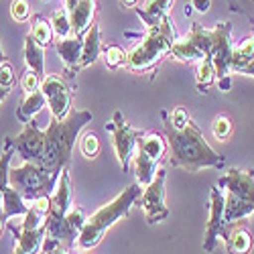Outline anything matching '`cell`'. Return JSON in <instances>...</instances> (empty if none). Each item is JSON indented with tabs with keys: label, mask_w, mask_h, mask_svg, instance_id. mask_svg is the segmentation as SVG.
Masks as SVG:
<instances>
[{
	"label": "cell",
	"mask_w": 254,
	"mask_h": 254,
	"mask_svg": "<svg viewBox=\"0 0 254 254\" xmlns=\"http://www.w3.org/2000/svg\"><path fill=\"white\" fill-rule=\"evenodd\" d=\"M55 49L63 61L67 77H75L81 69V51H83V37H67V39H57Z\"/></svg>",
	"instance_id": "9a60e30c"
},
{
	"label": "cell",
	"mask_w": 254,
	"mask_h": 254,
	"mask_svg": "<svg viewBox=\"0 0 254 254\" xmlns=\"http://www.w3.org/2000/svg\"><path fill=\"white\" fill-rule=\"evenodd\" d=\"M169 118H171V124L175 126L177 130H183L185 126L189 124V120H191V118H189V114H187V110H185V108H175L171 114H169Z\"/></svg>",
	"instance_id": "e575fe53"
},
{
	"label": "cell",
	"mask_w": 254,
	"mask_h": 254,
	"mask_svg": "<svg viewBox=\"0 0 254 254\" xmlns=\"http://www.w3.org/2000/svg\"><path fill=\"white\" fill-rule=\"evenodd\" d=\"M2 195H4V197H2V211H4L6 220H8V218H14V216H27V211H29L31 205H27L25 197L20 195L16 189L8 187Z\"/></svg>",
	"instance_id": "cb8c5ba5"
},
{
	"label": "cell",
	"mask_w": 254,
	"mask_h": 254,
	"mask_svg": "<svg viewBox=\"0 0 254 254\" xmlns=\"http://www.w3.org/2000/svg\"><path fill=\"white\" fill-rule=\"evenodd\" d=\"M254 59V33L242 39L238 47L232 49V61H230V73H240L248 63Z\"/></svg>",
	"instance_id": "44dd1931"
},
{
	"label": "cell",
	"mask_w": 254,
	"mask_h": 254,
	"mask_svg": "<svg viewBox=\"0 0 254 254\" xmlns=\"http://www.w3.org/2000/svg\"><path fill=\"white\" fill-rule=\"evenodd\" d=\"M161 116H163V132L169 142V149H171L173 167H181L187 173H197L205 167L222 169L226 165V159L211 149L201 128L193 120H189V124L183 130H177L171 124L169 112H163Z\"/></svg>",
	"instance_id": "6da1fadb"
},
{
	"label": "cell",
	"mask_w": 254,
	"mask_h": 254,
	"mask_svg": "<svg viewBox=\"0 0 254 254\" xmlns=\"http://www.w3.org/2000/svg\"><path fill=\"white\" fill-rule=\"evenodd\" d=\"M10 16L16 23H25L31 18V2L29 0H12L10 4Z\"/></svg>",
	"instance_id": "d6a6232c"
},
{
	"label": "cell",
	"mask_w": 254,
	"mask_h": 254,
	"mask_svg": "<svg viewBox=\"0 0 254 254\" xmlns=\"http://www.w3.org/2000/svg\"><path fill=\"white\" fill-rule=\"evenodd\" d=\"M189 6H191V10H195V12L205 14V12H209V8H211V0H191V2H189Z\"/></svg>",
	"instance_id": "8d00e7d4"
},
{
	"label": "cell",
	"mask_w": 254,
	"mask_h": 254,
	"mask_svg": "<svg viewBox=\"0 0 254 254\" xmlns=\"http://www.w3.org/2000/svg\"><path fill=\"white\" fill-rule=\"evenodd\" d=\"M14 81H16V77H14V67L10 65L8 61L0 63V88H4V90L10 92V88L14 86Z\"/></svg>",
	"instance_id": "836d02e7"
},
{
	"label": "cell",
	"mask_w": 254,
	"mask_h": 254,
	"mask_svg": "<svg viewBox=\"0 0 254 254\" xmlns=\"http://www.w3.org/2000/svg\"><path fill=\"white\" fill-rule=\"evenodd\" d=\"M12 254H27V252H25L23 248H20V244H18V242H14V244H12Z\"/></svg>",
	"instance_id": "60d3db41"
},
{
	"label": "cell",
	"mask_w": 254,
	"mask_h": 254,
	"mask_svg": "<svg viewBox=\"0 0 254 254\" xmlns=\"http://www.w3.org/2000/svg\"><path fill=\"white\" fill-rule=\"evenodd\" d=\"M41 254H71V250L67 246H63L61 242L53 240V238H45L43 252H41Z\"/></svg>",
	"instance_id": "d590c367"
},
{
	"label": "cell",
	"mask_w": 254,
	"mask_h": 254,
	"mask_svg": "<svg viewBox=\"0 0 254 254\" xmlns=\"http://www.w3.org/2000/svg\"><path fill=\"white\" fill-rule=\"evenodd\" d=\"M14 146L8 142V138H4V151H2V157H0V191H6L10 187L8 185V175H10V161H12V155H14Z\"/></svg>",
	"instance_id": "83f0119b"
},
{
	"label": "cell",
	"mask_w": 254,
	"mask_h": 254,
	"mask_svg": "<svg viewBox=\"0 0 254 254\" xmlns=\"http://www.w3.org/2000/svg\"><path fill=\"white\" fill-rule=\"evenodd\" d=\"M43 2H49V0H43Z\"/></svg>",
	"instance_id": "bcb514c9"
},
{
	"label": "cell",
	"mask_w": 254,
	"mask_h": 254,
	"mask_svg": "<svg viewBox=\"0 0 254 254\" xmlns=\"http://www.w3.org/2000/svg\"><path fill=\"white\" fill-rule=\"evenodd\" d=\"M4 61H8V57L4 55V51H2V45H0V63H4Z\"/></svg>",
	"instance_id": "7bdbcfd3"
},
{
	"label": "cell",
	"mask_w": 254,
	"mask_h": 254,
	"mask_svg": "<svg viewBox=\"0 0 254 254\" xmlns=\"http://www.w3.org/2000/svg\"><path fill=\"white\" fill-rule=\"evenodd\" d=\"M25 63L29 69L37 71L39 75L45 73V49L31 35H27L25 39Z\"/></svg>",
	"instance_id": "603a6c76"
},
{
	"label": "cell",
	"mask_w": 254,
	"mask_h": 254,
	"mask_svg": "<svg viewBox=\"0 0 254 254\" xmlns=\"http://www.w3.org/2000/svg\"><path fill=\"white\" fill-rule=\"evenodd\" d=\"M175 41H177L175 23L171 20V16L167 14L161 18L159 25L146 31V35L140 39V43L128 53L126 69H130L134 73L153 71L167 55H171Z\"/></svg>",
	"instance_id": "277c9868"
},
{
	"label": "cell",
	"mask_w": 254,
	"mask_h": 254,
	"mask_svg": "<svg viewBox=\"0 0 254 254\" xmlns=\"http://www.w3.org/2000/svg\"><path fill=\"white\" fill-rule=\"evenodd\" d=\"M169 149V142L161 132H144L136 144L134 151V175H136V183L144 189L153 183V179L157 177V165L165 159Z\"/></svg>",
	"instance_id": "8992f818"
},
{
	"label": "cell",
	"mask_w": 254,
	"mask_h": 254,
	"mask_svg": "<svg viewBox=\"0 0 254 254\" xmlns=\"http://www.w3.org/2000/svg\"><path fill=\"white\" fill-rule=\"evenodd\" d=\"M41 47H47L53 43L55 39V33H53V27H51V20L43 18V16H35L33 18V27H31V33H29Z\"/></svg>",
	"instance_id": "d4e9b609"
},
{
	"label": "cell",
	"mask_w": 254,
	"mask_h": 254,
	"mask_svg": "<svg viewBox=\"0 0 254 254\" xmlns=\"http://www.w3.org/2000/svg\"><path fill=\"white\" fill-rule=\"evenodd\" d=\"M8 96V90H4V88H0V102H2L4 98Z\"/></svg>",
	"instance_id": "ee69618b"
},
{
	"label": "cell",
	"mask_w": 254,
	"mask_h": 254,
	"mask_svg": "<svg viewBox=\"0 0 254 254\" xmlns=\"http://www.w3.org/2000/svg\"><path fill=\"white\" fill-rule=\"evenodd\" d=\"M209 45H211L209 29H203L199 23H193L191 31L173 43L171 55L179 61L199 63L203 59H209Z\"/></svg>",
	"instance_id": "ba28073f"
},
{
	"label": "cell",
	"mask_w": 254,
	"mask_h": 254,
	"mask_svg": "<svg viewBox=\"0 0 254 254\" xmlns=\"http://www.w3.org/2000/svg\"><path fill=\"white\" fill-rule=\"evenodd\" d=\"M41 81H43V79H41V75L27 67L23 71V75H20V88H23L25 94H33V92L41 90Z\"/></svg>",
	"instance_id": "1f68e13d"
},
{
	"label": "cell",
	"mask_w": 254,
	"mask_h": 254,
	"mask_svg": "<svg viewBox=\"0 0 254 254\" xmlns=\"http://www.w3.org/2000/svg\"><path fill=\"white\" fill-rule=\"evenodd\" d=\"M79 151L86 159H96L98 153H100V140L94 132H88L83 134L81 140H79Z\"/></svg>",
	"instance_id": "4dcf8cb0"
},
{
	"label": "cell",
	"mask_w": 254,
	"mask_h": 254,
	"mask_svg": "<svg viewBox=\"0 0 254 254\" xmlns=\"http://www.w3.org/2000/svg\"><path fill=\"white\" fill-rule=\"evenodd\" d=\"M79 2V0H63V8H65L67 12H71L75 8V4Z\"/></svg>",
	"instance_id": "74e56055"
},
{
	"label": "cell",
	"mask_w": 254,
	"mask_h": 254,
	"mask_svg": "<svg viewBox=\"0 0 254 254\" xmlns=\"http://www.w3.org/2000/svg\"><path fill=\"white\" fill-rule=\"evenodd\" d=\"M41 92H43L47 106L51 110V118L65 120L71 112V88L65 79L59 75H47L41 81Z\"/></svg>",
	"instance_id": "7c38bea8"
},
{
	"label": "cell",
	"mask_w": 254,
	"mask_h": 254,
	"mask_svg": "<svg viewBox=\"0 0 254 254\" xmlns=\"http://www.w3.org/2000/svg\"><path fill=\"white\" fill-rule=\"evenodd\" d=\"M47 106V100L43 96V92H33V94H25L23 100L18 104V110H16V118L23 122V124H29L31 120H35V116L43 110Z\"/></svg>",
	"instance_id": "d6986e66"
},
{
	"label": "cell",
	"mask_w": 254,
	"mask_h": 254,
	"mask_svg": "<svg viewBox=\"0 0 254 254\" xmlns=\"http://www.w3.org/2000/svg\"><path fill=\"white\" fill-rule=\"evenodd\" d=\"M211 132H214V136L222 142V140H228L230 134H232V120L226 116V114H220L214 118V122H211Z\"/></svg>",
	"instance_id": "f546056e"
},
{
	"label": "cell",
	"mask_w": 254,
	"mask_h": 254,
	"mask_svg": "<svg viewBox=\"0 0 254 254\" xmlns=\"http://www.w3.org/2000/svg\"><path fill=\"white\" fill-rule=\"evenodd\" d=\"M140 193H142V187L138 183H132L130 187H126L124 191H120L110 203L102 205L94 216H90L86 220V226H83V230L79 232L75 248L79 252H88V250L96 248L104 240L106 232H108L118 220H122L130 214V209L136 203V199L140 197Z\"/></svg>",
	"instance_id": "3957f363"
},
{
	"label": "cell",
	"mask_w": 254,
	"mask_h": 254,
	"mask_svg": "<svg viewBox=\"0 0 254 254\" xmlns=\"http://www.w3.org/2000/svg\"><path fill=\"white\" fill-rule=\"evenodd\" d=\"M175 0H146V4L136 10V14L144 20L146 27H155L161 23V18L169 14V8L173 6Z\"/></svg>",
	"instance_id": "ffe728a7"
},
{
	"label": "cell",
	"mask_w": 254,
	"mask_h": 254,
	"mask_svg": "<svg viewBox=\"0 0 254 254\" xmlns=\"http://www.w3.org/2000/svg\"><path fill=\"white\" fill-rule=\"evenodd\" d=\"M106 130L112 132L118 165H120L122 171L126 173V171H128V167H130V159L134 157L136 144H138V140H140V136L144 132L138 130V128H132L130 124H126V120H124V116L120 112H114L112 120L106 124Z\"/></svg>",
	"instance_id": "52a82bcc"
},
{
	"label": "cell",
	"mask_w": 254,
	"mask_h": 254,
	"mask_svg": "<svg viewBox=\"0 0 254 254\" xmlns=\"http://www.w3.org/2000/svg\"><path fill=\"white\" fill-rule=\"evenodd\" d=\"M232 228H224L222 232V238L226 242V250L228 254H250L252 250V234H250V230L246 226H234V224H230Z\"/></svg>",
	"instance_id": "ac0fdd59"
},
{
	"label": "cell",
	"mask_w": 254,
	"mask_h": 254,
	"mask_svg": "<svg viewBox=\"0 0 254 254\" xmlns=\"http://www.w3.org/2000/svg\"><path fill=\"white\" fill-rule=\"evenodd\" d=\"M51 27L57 39H67L71 37V20H69V12L65 8H57L51 16Z\"/></svg>",
	"instance_id": "4316f807"
},
{
	"label": "cell",
	"mask_w": 254,
	"mask_h": 254,
	"mask_svg": "<svg viewBox=\"0 0 254 254\" xmlns=\"http://www.w3.org/2000/svg\"><path fill=\"white\" fill-rule=\"evenodd\" d=\"M216 67H214V63H211L209 59H203L197 63V67H195V83H197V90L201 94H205L211 86L216 83Z\"/></svg>",
	"instance_id": "484cf974"
},
{
	"label": "cell",
	"mask_w": 254,
	"mask_h": 254,
	"mask_svg": "<svg viewBox=\"0 0 254 254\" xmlns=\"http://www.w3.org/2000/svg\"><path fill=\"white\" fill-rule=\"evenodd\" d=\"M102 53H104L106 67H110V69L126 67V59H128V53H126L122 47H118V45H106L102 49Z\"/></svg>",
	"instance_id": "f1b7e54d"
},
{
	"label": "cell",
	"mask_w": 254,
	"mask_h": 254,
	"mask_svg": "<svg viewBox=\"0 0 254 254\" xmlns=\"http://www.w3.org/2000/svg\"><path fill=\"white\" fill-rule=\"evenodd\" d=\"M6 216H4V211H0V236H2V232H4V228H6Z\"/></svg>",
	"instance_id": "ab89813d"
},
{
	"label": "cell",
	"mask_w": 254,
	"mask_h": 254,
	"mask_svg": "<svg viewBox=\"0 0 254 254\" xmlns=\"http://www.w3.org/2000/svg\"><path fill=\"white\" fill-rule=\"evenodd\" d=\"M90 120H92V112L88 110H71L65 120L51 118L49 126L43 130L45 132V159H43V165H41L49 175L59 179L61 171L69 165L79 132Z\"/></svg>",
	"instance_id": "7a4b0ae2"
},
{
	"label": "cell",
	"mask_w": 254,
	"mask_h": 254,
	"mask_svg": "<svg viewBox=\"0 0 254 254\" xmlns=\"http://www.w3.org/2000/svg\"><path fill=\"white\" fill-rule=\"evenodd\" d=\"M240 73H246V75H254V59L248 63V65H246V67H244Z\"/></svg>",
	"instance_id": "f35d334b"
},
{
	"label": "cell",
	"mask_w": 254,
	"mask_h": 254,
	"mask_svg": "<svg viewBox=\"0 0 254 254\" xmlns=\"http://www.w3.org/2000/svg\"><path fill=\"white\" fill-rule=\"evenodd\" d=\"M71 209V179H69V169L65 167L59 175L57 187L51 195V203H49V211L47 218H55L61 220L65 218V214Z\"/></svg>",
	"instance_id": "2e32d148"
},
{
	"label": "cell",
	"mask_w": 254,
	"mask_h": 254,
	"mask_svg": "<svg viewBox=\"0 0 254 254\" xmlns=\"http://www.w3.org/2000/svg\"><path fill=\"white\" fill-rule=\"evenodd\" d=\"M2 197H4V195H2V191H0V201H2Z\"/></svg>",
	"instance_id": "f6af8a7d"
},
{
	"label": "cell",
	"mask_w": 254,
	"mask_h": 254,
	"mask_svg": "<svg viewBox=\"0 0 254 254\" xmlns=\"http://www.w3.org/2000/svg\"><path fill=\"white\" fill-rule=\"evenodd\" d=\"M232 25L230 23H218L214 29H209L211 45H209V61L216 67L218 81L230 77V61H232Z\"/></svg>",
	"instance_id": "9c48e42d"
},
{
	"label": "cell",
	"mask_w": 254,
	"mask_h": 254,
	"mask_svg": "<svg viewBox=\"0 0 254 254\" xmlns=\"http://www.w3.org/2000/svg\"><path fill=\"white\" fill-rule=\"evenodd\" d=\"M6 138L14 146V151L25 159V163H35L39 167L43 165V159H45V132L39 128L35 120L25 124V128L20 130V134H16L14 138H10V136H6Z\"/></svg>",
	"instance_id": "8fae6325"
},
{
	"label": "cell",
	"mask_w": 254,
	"mask_h": 254,
	"mask_svg": "<svg viewBox=\"0 0 254 254\" xmlns=\"http://www.w3.org/2000/svg\"><path fill=\"white\" fill-rule=\"evenodd\" d=\"M57 177L49 175L43 167L35 163H23L20 167L10 169L8 185L25 197V201L33 203L45 195H53L57 187Z\"/></svg>",
	"instance_id": "5b68a950"
},
{
	"label": "cell",
	"mask_w": 254,
	"mask_h": 254,
	"mask_svg": "<svg viewBox=\"0 0 254 254\" xmlns=\"http://www.w3.org/2000/svg\"><path fill=\"white\" fill-rule=\"evenodd\" d=\"M134 4H136V0H120V6H124V8L134 6Z\"/></svg>",
	"instance_id": "b9f144b4"
},
{
	"label": "cell",
	"mask_w": 254,
	"mask_h": 254,
	"mask_svg": "<svg viewBox=\"0 0 254 254\" xmlns=\"http://www.w3.org/2000/svg\"><path fill=\"white\" fill-rule=\"evenodd\" d=\"M218 187L226 189L230 195H234L240 201L254 203V171L252 169H238L232 167L226 175L220 177Z\"/></svg>",
	"instance_id": "5bb4252c"
},
{
	"label": "cell",
	"mask_w": 254,
	"mask_h": 254,
	"mask_svg": "<svg viewBox=\"0 0 254 254\" xmlns=\"http://www.w3.org/2000/svg\"><path fill=\"white\" fill-rule=\"evenodd\" d=\"M104 45H102V39H100V29L94 23L90 27V31L83 35V51H81V69L92 65V63L100 57Z\"/></svg>",
	"instance_id": "7402d4cb"
},
{
	"label": "cell",
	"mask_w": 254,
	"mask_h": 254,
	"mask_svg": "<svg viewBox=\"0 0 254 254\" xmlns=\"http://www.w3.org/2000/svg\"><path fill=\"white\" fill-rule=\"evenodd\" d=\"M96 8H98V0H79L75 4V8L69 12L73 37H83L90 31L96 18Z\"/></svg>",
	"instance_id": "e0dca14e"
},
{
	"label": "cell",
	"mask_w": 254,
	"mask_h": 254,
	"mask_svg": "<svg viewBox=\"0 0 254 254\" xmlns=\"http://www.w3.org/2000/svg\"><path fill=\"white\" fill-rule=\"evenodd\" d=\"M165 181H167V171L165 169H159L153 183L149 187H144L140 197L136 199V203L144 211L146 222H149L151 226L163 222L169 216V209L165 205Z\"/></svg>",
	"instance_id": "30bf717a"
},
{
	"label": "cell",
	"mask_w": 254,
	"mask_h": 254,
	"mask_svg": "<svg viewBox=\"0 0 254 254\" xmlns=\"http://www.w3.org/2000/svg\"><path fill=\"white\" fill-rule=\"evenodd\" d=\"M224 209H226V195L222 193V189L216 185V187H211V191H209V222H207L205 242H203L205 254L216 250V244H218L222 232L226 228Z\"/></svg>",
	"instance_id": "4fadbf2b"
}]
</instances>
